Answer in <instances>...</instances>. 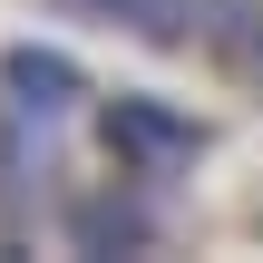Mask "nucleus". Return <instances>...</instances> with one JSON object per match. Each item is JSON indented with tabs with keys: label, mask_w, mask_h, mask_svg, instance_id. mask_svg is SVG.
Here are the masks:
<instances>
[{
	"label": "nucleus",
	"mask_w": 263,
	"mask_h": 263,
	"mask_svg": "<svg viewBox=\"0 0 263 263\" xmlns=\"http://www.w3.org/2000/svg\"><path fill=\"white\" fill-rule=\"evenodd\" d=\"M0 88H10L20 117L49 127V117H68V107L88 98V68H78L68 49H10V59H0Z\"/></svg>",
	"instance_id": "2"
},
{
	"label": "nucleus",
	"mask_w": 263,
	"mask_h": 263,
	"mask_svg": "<svg viewBox=\"0 0 263 263\" xmlns=\"http://www.w3.org/2000/svg\"><path fill=\"white\" fill-rule=\"evenodd\" d=\"M68 234L88 244V254H137L156 224H146V205H117V195H88L78 215H68Z\"/></svg>",
	"instance_id": "3"
},
{
	"label": "nucleus",
	"mask_w": 263,
	"mask_h": 263,
	"mask_svg": "<svg viewBox=\"0 0 263 263\" xmlns=\"http://www.w3.org/2000/svg\"><path fill=\"white\" fill-rule=\"evenodd\" d=\"M78 10L137 29V39H195V0H78Z\"/></svg>",
	"instance_id": "4"
},
{
	"label": "nucleus",
	"mask_w": 263,
	"mask_h": 263,
	"mask_svg": "<svg viewBox=\"0 0 263 263\" xmlns=\"http://www.w3.org/2000/svg\"><path fill=\"white\" fill-rule=\"evenodd\" d=\"M107 146H117L137 176H176V166L205 156V127L176 117L166 98H117V107H107Z\"/></svg>",
	"instance_id": "1"
}]
</instances>
